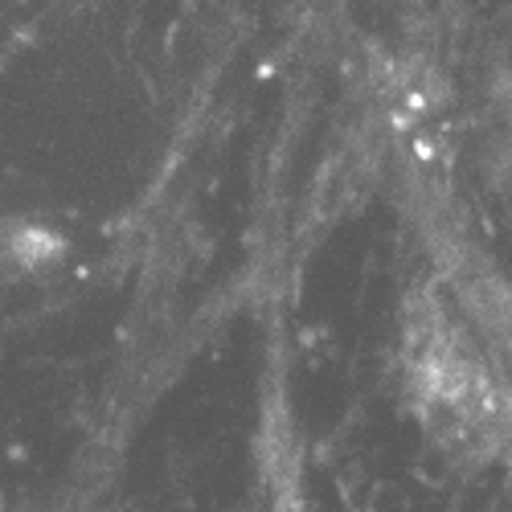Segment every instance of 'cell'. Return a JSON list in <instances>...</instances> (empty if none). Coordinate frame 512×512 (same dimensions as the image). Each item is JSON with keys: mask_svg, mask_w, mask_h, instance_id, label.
<instances>
[{"mask_svg": "<svg viewBox=\"0 0 512 512\" xmlns=\"http://www.w3.org/2000/svg\"><path fill=\"white\" fill-rule=\"evenodd\" d=\"M406 386L426 435L459 459H488L512 435V398L492 353L435 295L410 312Z\"/></svg>", "mask_w": 512, "mask_h": 512, "instance_id": "1", "label": "cell"}]
</instances>
